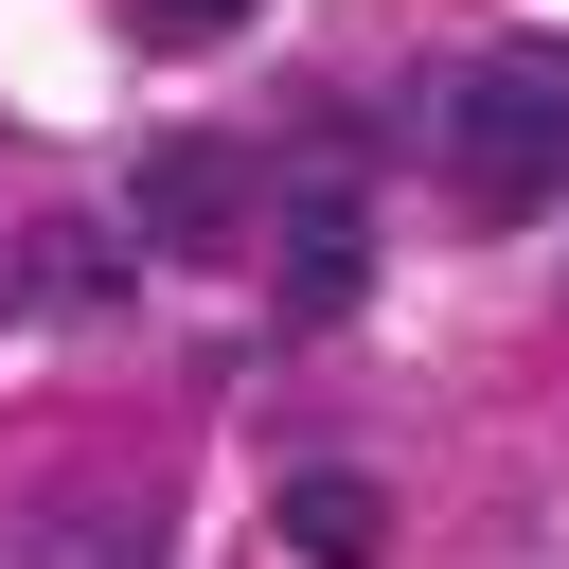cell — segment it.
<instances>
[{"label":"cell","mask_w":569,"mask_h":569,"mask_svg":"<svg viewBox=\"0 0 569 569\" xmlns=\"http://www.w3.org/2000/svg\"><path fill=\"white\" fill-rule=\"evenodd\" d=\"M445 196H462L480 231H516V213L569 196V53H480V71H445Z\"/></svg>","instance_id":"obj_1"},{"label":"cell","mask_w":569,"mask_h":569,"mask_svg":"<svg viewBox=\"0 0 569 569\" xmlns=\"http://www.w3.org/2000/svg\"><path fill=\"white\" fill-rule=\"evenodd\" d=\"M18 569H160V516H142L124 480H89V462H53V480L18 498Z\"/></svg>","instance_id":"obj_2"},{"label":"cell","mask_w":569,"mask_h":569,"mask_svg":"<svg viewBox=\"0 0 569 569\" xmlns=\"http://www.w3.org/2000/svg\"><path fill=\"white\" fill-rule=\"evenodd\" d=\"M356 284H373V213H356V178H302L284 196V320H356Z\"/></svg>","instance_id":"obj_3"},{"label":"cell","mask_w":569,"mask_h":569,"mask_svg":"<svg viewBox=\"0 0 569 569\" xmlns=\"http://www.w3.org/2000/svg\"><path fill=\"white\" fill-rule=\"evenodd\" d=\"M284 551H302V569H373V551H391V498H373L356 462H302V480H284Z\"/></svg>","instance_id":"obj_4"},{"label":"cell","mask_w":569,"mask_h":569,"mask_svg":"<svg viewBox=\"0 0 569 569\" xmlns=\"http://www.w3.org/2000/svg\"><path fill=\"white\" fill-rule=\"evenodd\" d=\"M18 302H124V231H89V213L18 231Z\"/></svg>","instance_id":"obj_5"},{"label":"cell","mask_w":569,"mask_h":569,"mask_svg":"<svg viewBox=\"0 0 569 569\" xmlns=\"http://www.w3.org/2000/svg\"><path fill=\"white\" fill-rule=\"evenodd\" d=\"M142 231H160V249H213V231H231V160H213V142H178V160L142 178Z\"/></svg>","instance_id":"obj_6"},{"label":"cell","mask_w":569,"mask_h":569,"mask_svg":"<svg viewBox=\"0 0 569 569\" xmlns=\"http://www.w3.org/2000/svg\"><path fill=\"white\" fill-rule=\"evenodd\" d=\"M142 36H249V0H142Z\"/></svg>","instance_id":"obj_7"}]
</instances>
